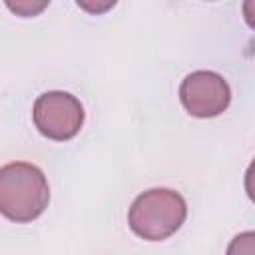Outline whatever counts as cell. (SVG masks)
<instances>
[{
	"mask_svg": "<svg viewBox=\"0 0 255 255\" xmlns=\"http://www.w3.org/2000/svg\"><path fill=\"white\" fill-rule=\"evenodd\" d=\"M185 217L187 203L177 191L153 187L133 199L128 213V225L145 241H163L183 225Z\"/></svg>",
	"mask_w": 255,
	"mask_h": 255,
	"instance_id": "2",
	"label": "cell"
},
{
	"mask_svg": "<svg viewBox=\"0 0 255 255\" xmlns=\"http://www.w3.org/2000/svg\"><path fill=\"white\" fill-rule=\"evenodd\" d=\"M6 6L10 10H14L16 14L28 18V16H34L38 14L40 10H44L48 6V2H30V0H20V2H12V0H6Z\"/></svg>",
	"mask_w": 255,
	"mask_h": 255,
	"instance_id": "6",
	"label": "cell"
},
{
	"mask_svg": "<svg viewBox=\"0 0 255 255\" xmlns=\"http://www.w3.org/2000/svg\"><path fill=\"white\" fill-rule=\"evenodd\" d=\"M36 129L54 141H68L84 126V106L68 92H46L36 98L32 108Z\"/></svg>",
	"mask_w": 255,
	"mask_h": 255,
	"instance_id": "3",
	"label": "cell"
},
{
	"mask_svg": "<svg viewBox=\"0 0 255 255\" xmlns=\"http://www.w3.org/2000/svg\"><path fill=\"white\" fill-rule=\"evenodd\" d=\"M225 255H255V231H243L235 235L229 241Z\"/></svg>",
	"mask_w": 255,
	"mask_h": 255,
	"instance_id": "5",
	"label": "cell"
},
{
	"mask_svg": "<svg viewBox=\"0 0 255 255\" xmlns=\"http://www.w3.org/2000/svg\"><path fill=\"white\" fill-rule=\"evenodd\" d=\"M245 191H247V197L255 203V159L249 163L245 171Z\"/></svg>",
	"mask_w": 255,
	"mask_h": 255,
	"instance_id": "7",
	"label": "cell"
},
{
	"mask_svg": "<svg viewBox=\"0 0 255 255\" xmlns=\"http://www.w3.org/2000/svg\"><path fill=\"white\" fill-rule=\"evenodd\" d=\"M241 10H243V18H245L247 26L255 30V0H247V2H243Z\"/></svg>",
	"mask_w": 255,
	"mask_h": 255,
	"instance_id": "8",
	"label": "cell"
},
{
	"mask_svg": "<svg viewBox=\"0 0 255 255\" xmlns=\"http://www.w3.org/2000/svg\"><path fill=\"white\" fill-rule=\"evenodd\" d=\"M179 100L193 118H215L223 114L231 102V88L223 76L211 70H197L183 78Z\"/></svg>",
	"mask_w": 255,
	"mask_h": 255,
	"instance_id": "4",
	"label": "cell"
},
{
	"mask_svg": "<svg viewBox=\"0 0 255 255\" xmlns=\"http://www.w3.org/2000/svg\"><path fill=\"white\" fill-rule=\"evenodd\" d=\"M50 187L42 169L28 161H12L0 169V211L16 223H28L44 213Z\"/></svg>",
	"mask_w": 255,
	"mask_h": 255,
	"instance_id": "1",
	"label": "cell"
}]
</instances>
